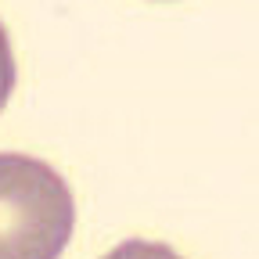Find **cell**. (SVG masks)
<instances>
[{"label": "cell", "mask_w": 259, "mask_h": 259, "mask_svg": "<svg viewBox=\"0 0 259 259\" xmlns=\"http://www.w3.org/2000/svg\"><path fill=\"white\" fill-rule=\"evenodd\" d=\"M101 259H184L180 252H173L169 245H162V241H144V238H130L122 245H115L108 255Z\"/></svg>", "instance_id": "obj_2"}, {"label": "cell", "mask_w": 259, "mask_h": 259, "mask_svg": "<svg viewBox=\"0 0 259 259\" xmlns=\"http://www.w3.org/2000/svg\"><path fill=\"white\" fill-rule=\"evenodd\" d=\"M72 191L29 155H0V259H58L72 238Z\"/></svg>", "instance_id": "obj_1"}]
</instances>
